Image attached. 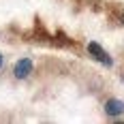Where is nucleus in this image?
Segmentation results:
<instances>
[{
  "instance_id": "f03ea898",
  "label": "nucleus",
  "mask_w": 124,
  "mask_h": 124,
  "mask_svg": "<svg viewBox=\"0 0 124 124\" xmlns=\"http://www.w3.org/2000/svg\"><path fill=\"white\" fill-rule=\"evenodd\" d=\"M32 73V60L30 58H22V60L15 62V69H13V75L17 79H28Z\"/></svg>"
},
{
  "instance_id": "39448f33",
  "label": "nucleus",
  "mask_w": 124,
  "mask_h": 124,
  "mask_svg": "<svg viewBox=\"0 0 124 124\" xmlns=\"http://www.w3.org/2000/svg\"><path fill=\"white\" fill-rule=\"evenodd\" d=\"M120 19H122V24H124V11H122V13H120Z\"/></svg>"
},
{
  "instance_id": "20e7f679",
  "label": "nucleus",
  "mask_w": 124,
  "mask_h": 124,
  "mask_svg": "<svg viewBox=\"0 0 124 124\" xmlns=\"http://www.w3.org/2000/svg\"><path fill=\"white\" fill-rule=\"evenodd\" d=\"M2 62H4V58H2V54H0V69H2Z\"/></svg>"
},
{
  "instance_id": "f257e3e1",
  "label": "nucleus",
  "mask_w": 124,
  "mask_h": 124,
  "mask_svg": "<svg viewBox=\"0 0 124 124\" xmlns=\"http://www.w3.org/2000/svg\"><path fill=\"white\" fill-rule=\"evenodd\" d=\"M88 51H90V56H92L94 60H99L101 64H105V66H111V64H113L111 56H109L107 51L103 49V47H101L96 41H90V43H88Z\"/></svg>"
},
{
  "instance_id": "7ed1b4c3",
  "label": "nucleus",
  "mask_w": 124,
  "mask_h": 124,
  "mask_svg": "<svg viewBox=\"0 0 124 124\" xmlns=\"http://www.w3.org/2000/svg\"><path fill=\"white\" fill-rule=\"evenodd\" d=\"M105 113H107V116H122L124 113V101L109 99L105 103Z\"/></svg>"
}]
</instances>
